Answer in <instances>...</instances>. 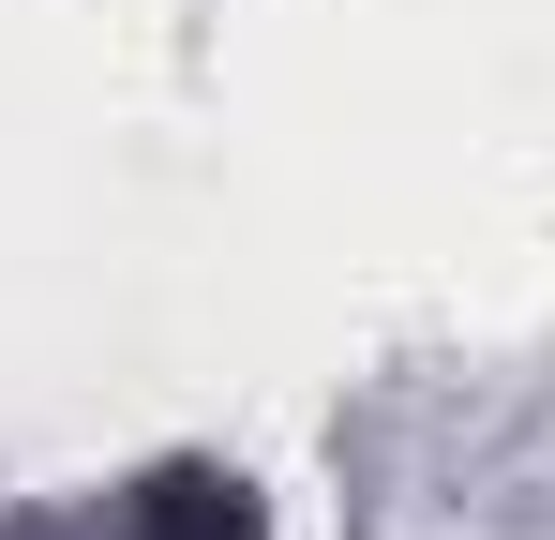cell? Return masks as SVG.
<instances>
[{"label":"cell","instance_id":"obj_1","mask_svg":"<svg viewBox=\"0 0 555 540\" xmlns=\"http://www.w3.org/2000/svg\"><path fill=\"white\" fill-rule=\"evenodd\" d=\"M91 540H256V496H241L225 465H166V480H135Z\"/></svg>","mask_w":555,"mask_h":540}]
</instances>
